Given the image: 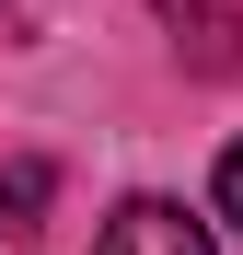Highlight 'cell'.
Returning a JSON list of instances; mask_svg holds the SVG:
<instances>
[{"instance_id": "6da1fadb", "label": "cell", "mask_w": 243, "mask_h": 255, "mask_svg": "<svg viewBox=\"0 0 243 255\" xmlns=\"http://www.w3.org/2000/svg\"><path fill=\"white\" fill-rule=\"evenodd\" d=\"M93 255H220V244H209V221H185L174 197H128Z\"/></svg>"}, {"instance_id": "7a4b0ae2", "label": "cell", "mask_w": 243, "mask_h": 255, "mask_svg": "<svg viewBox=\"0 0 243 255\" xmlns=\"http://www.w3.org/2000/svg\"><path fill=\"white\" fill-rule=\"evenodd\" d=\"M151 12L174 23V47L209 70V81H220V70H243V12H232V0H151Z\"/></svg>"}, {"instance_id": "3957f363", "label": "cell", "mask_w": 243, "mask_h": 255, "mask_svg": "<svg viewBox=\"0 0 243 255\" xmlns=\"http://www.w3.org/2000/svg\"><path fill=\"white\" fill-rule=\"evenodd\" d=\"M47 186H58L47 162H12V174H0V221H35V209H47Z\"/></svg>"}, {"instance_id": "277c9868", "label": "cell", "mask_w": 243, "mask_h": 255, "mask_svg": "<svg viewBox=\"0 0 243 255\" xmlns=\"http://www.w3.org/2000/svg\"><path fill=\"white\" fill-rule=\"evenodd\" d=\"M209 209H220V221H232V232H243V139H232V151H220V186H209Z\"/></svg>"}]
</instances>
